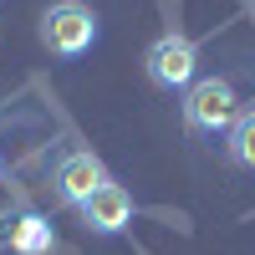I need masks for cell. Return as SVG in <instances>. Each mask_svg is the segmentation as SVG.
Instances as JSON below:
<instances>
[{
    "label": "cell",
    "instance_id": "7a4b0ae2",
    "mask_svg": "<svg viewBox=\"0 0 255 255\" xmlns=\"http://www.w3.org/2000/svg\"><path fill=\"white\" fill-rule=\"evenodd\" d=\"M36 36H41V46H46L51 56L77 61V56H87V51L97 46L102 26H97V10L82 5V0H51V5L41 10Z\"/></svg>",
    "mask_w": 255,
    "mask_h": 255
},
{
    "label": "cell",
    "instance_id": "6da1fadb",
    "mask_svg": "<svg viewBox=\"0 0 255 255\" xmlns=\"http://www.w3.org/2000/svg\"><path fill=\"white\" fill-rule=\"evenodd\" d=\"M179 113H184V128L194 138H225L245 108H240V92H235L230 77H199L194 87L184 92Z\"/></svg>",
    "mask_w": 255,
    "mask_h": 255
},
{
    "label": "cell",
    "instance_id": "52a82bcc",
    "mask_svg": "<svg viewBox=\"0 0 255 255\" xmlns=\"http://www.w3.org/2000/svg\"><path fill=\"white\" fill-rule=\"evenodd\" d=\"M225 158L235 168H245V174H255V108H245L235 118V128L225 133Z\"/></svg>",
    "mask_w": 255,
    "mask_h": 255
},
{
    "label": "cell",
    "instance_id": "8992f818",
    "mask_svg": "<svg viewBox=\"0 0 255 255\" xmlns=\"http://www.w3.org/2000/svg\"><path fill=\"white\" fill-rule=\"evenodd\" d=\"M0 245H10L15 255H51V250H56V230H51L46 215H31V209H20V215H5Z\"/></svg>",
    "mask_w": 255,
    "mask_h": 255
},
{
    "label": "cell",
    "instance_id": "277c9868",
    "mask_svg": "<svg viewBox=\"0 0 255 255\" xmlns=\"http://www.w3.org/2000/svg\"><path fill=\"white\" fill-rule=\"evenodd\" d=\"M102 184H108V168H102V158L92 148H67L51 168V199L61 209H82Z\"/></svg>",
    "mask_w": 255,
    "mask_h": 255
},
{
    "label": "cell",
    "instance_id": "3957f363",
    "mask_svg": "<svg viewBox=\"0 0 255 255\" xmlns=\"http://www.w3.org/2000/svg\"><path fill=\"white\" fill-rule=\"evenodd\" d=\"M143 72L153 87L163 92H189L199 82V41L194 36H184L179 26H168L153 46L143 51Z\"/></svg>",
    "mask_w": 255,
    "mask_h": 255
},
{
    "label": "cell",
    "instance_id": "5b68a950",
    "mask_svg": "<svg viewBox=\"0 0 255 255\" xmlns=\"http://www.w3.org/2000/svg\"><path fill=\"white\" fill-rule=\"evenodd\" d=\"M77 220H82V230H87V235H123V230L133 225V194H128L123 184L108 179L87 204L77 209Z\"/></svg>",
    "mask_w": 255,
    "mask_h": 255
}]
</instances>
